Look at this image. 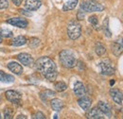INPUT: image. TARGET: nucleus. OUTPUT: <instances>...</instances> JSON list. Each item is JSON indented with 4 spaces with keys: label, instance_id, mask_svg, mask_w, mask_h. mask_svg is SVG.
Masks as SVG:
<instances>
[{
    "label": "nucleus",
    "instance_id": "a878e982",
    "mask_svg": "<svg viewBox=\"0 0 123 119\" xmlns=\"http://www.w3.org/2000/svg\"><path fill=\"white\" fill-rule=\"evenodd\" d=\"M39 44H40V40L38 38H31L29 42V46L31 48H35L39 45Z\"/></svg>",
    "mask_w": 123,
    "mask_h": 119
},
{
    "label": "nucleus",
    "instance_id": "412c9836",
    "mask_svg": "<svg viewBox=\"0 0 123 119\" xmlns=\"http://www.w3.org/2000/svg\"><path fill=\"white\" fill-rule=\"evenodd\" d=\"M95 51H96L98 56H103L106 53V48L102 44L97 43L96 45H95Z\"/></svg>",
    "mask_w": 123,
    "mask_h": 119
},
{
    "label": "nucleus",
    "instance_id": "2eb2a0df",
    "mask_svg": "<svg viewBox=\"0 0 123 119\" xmlns=\"http://www.w3.org/2000/svg\"><path fill=\"white\" fill-rule=\"evenodd\" d=\"M98 108L106 115L108 117H111L112 115V111H111V107L105 101H99L98 103Z\"/></svg>",
    "mask_w": 123,
    "mask_h": 119
},
{
    "label": "nucleus",
    "instance_id": "bb28decb",
    "mask_svg": "<svg viewBox=\"0 0 123 119\" xmlns=\"http://www.w3.org/2000/svg\"><path fill=\"white\" fill-rule=\"evenodd\" d=\"M89 22L92 24V26L94 28L97 29V26L98 25V17H97V16H95V15L90 16V17H89Z\"/></svg>",
    "mask_w": 123,
    "mask_h": 119
},
{
    "label": "nucleus",
    "instance_id": "58836bf2",
    "mask_svg": "<svg viewBox=\"0 0 123 119\" xmlns=\"http://www.w3.org/2000/svg\"><path fill=\"white\" fill-rule=\"evenodd\" d=\"M0 118H1V114H0Z\"/></svg>",
    "mask_w": 123,
    "mask_h": 119
},
{
    "label": "nucleus",
    "instance_id": "c85d7f7f",
    "mask_svg": "<svg viewBox=\"0 0 123 119\" xmlns=\"http://www.w3.org/2000/svg\"><path fill=\"white\" fill-rule=\"evenodd\" d=\"M9 7V1L8 0H0V10L7 9Z\"/></svg>",
    "mask_w": 123,
    "mask_h": 119
},
{
    "label": "nucleus",
    "instance_id": "72a5a7b5",
    "mask_svg": "<svg viewBox=\"0 0 123 119\" xmlns=\"http://www.w3.org/2000/svg\"><path fill=\"white\" fill-rule=\"evenodd\" d=\"M12 2L15 4L16 6H19V5L22 3V0H12Z\"/></svg>",
    "mask_w": 123,
    "mask_h": 119
},
{
    "label": "nucleus",
    "instance_id": "20e7f679",
    "mask_svg": "<svg viewBox=\"0 0 123 119\" xmlns=\"http://www.w3.org/2000/svg\"><path fill=\"white\" fill-rule=\"evenodd\" d=\"M67 35L71 40H77L81 35V27L76 21H71L67 26Z\"/></svg>",
    "mask_w": 123,
    "mask_h": 119
},
{
    "label": "nucleus",
    "instance_id": "2f4dec72",
    "mask_svg": "<svg viewBox=\"0 0 123 119\" xmlns=\"http://www.w3.org/2000/svg\"><path fill=\"white\" fill-rule=\"evenodd\" d=\"M77 64H78V67H79L80 70H84V69H85V65H84V63H83L81 60L78 61Z\"/></svg>",
    "mask_w": 123,
    "mask_h": 119
},
{
    "label": "nucleus",
    "instance_id": "f03ea898",
    "mask_svg": "<svg viewBox=\"0 0 123 119\" xmlns=\"http://www.w3.org/2000/svg\"><path fill=\"white\" fill-rule=\"evenodd\" d=\"M59 58L62 65L65 68H73L77 65V60L75 59L72 52L69 50H62L59 54Z\"/></svg>",
    "mask_w": 123,
    "mask_h": 119
},
{
    "label": "nucleus",
    "instance_id": "7ed1b4c3",
    "mask_svg": "<svg viewBox=\"0 0 123 119\" xmlns=\"http://www.w3.org/2000/svg\"><path fill=\"white\" fill-rule=\"evenodd\" d=\"M80 10L83 12H102L104 11V6L101 4L96 2V1H83L80 3Z\"/></svg>",
    "mask_w": 123,
    "mask_h": 119
},
{
    "label": "nucleus",
    "instance_id": "423d86ee",
    "mask_svg": "<svg viewBox=\"0 0 123 119\" xmlns=\"http://www.w3.org/2000/svg\"><path fill=\"white\" fill-rule=\"evenodd\" d=\"M7 23L12 25V26L17 27V28H21V29H25L29 25L28 21L26 19H24V18H21V17H13V18L8 19Z\"/></svg>",
    "mask_w": 123,
    "mask_h": 119
},
{
    "label": "nucleus",
    "instance_id": "aec40b11",
    "mask_svg": "<svg viewBox=\"0 0 123 119\" xmlns=\"http://www.w3.org/2000/svg\"><path fill=\"white\" fill-rule=\"evenodd\" d=\"M0 81L5 82V83H10L14 81V77L12 75H9L3 71H0Z\"/></svg>",
    "mask_w": 123,
    "mask_h": 119
},
{
    "label": "nucleus",
    "instance_id": "f257e3e1",
    "mask_svg": "<svg viewBox=\"0 0 123 119\" xmlns=\"http://www.w3.org/2000/svg\"><path fill=\"white\" fill-rule=\"evenodd\" d=\"M36 67L38 71L49 81H54L57 77V67L54 61L48 57H42L37 60Z\"/></svg>",
    "mask_w": 123,
    "mask_h": 119
},
{
    "label": "nucleus",
    "instance_id": "6e6552de",
    "mask_svg": "<svg viewBox=\"0 0 123 119\" xmlns=\"http://www.w3.org/2000/svg\"><path fill=\"white\" fill-rule=\"evenodd\" d=\"M6 95V98L12 102V103H18L20 100H21V94H19L18 92L16 91H13V90H9L6 92L5 94Z\"/></svg>",
    "mask_w": 123,
    "mask_h": 119
},
{
    "label": "nucleus",
    "instance_id": "1a4fd4ad",
    "mask_svg": "<svg viewBox=\"0 0 123 119\" xmlns=\"http://www.w3.org/2000/svg\"><path fill=\"white\" fill-rule=\"evenodd\" d=\"M17 60L21 63H23L24 65H26V66H31L32 63L34 62L33 58L31 57L30 54H27V53H21V54L17 55Z\"/></svg>",
    "mask_w": 123,
    "mask_h": 119
},
{
    "label": "nucleus",
    "instance_id": "7c9ffc66",
    "mask_svg": "<svg viewBox=\"0 0 123 119\" xmlns=\"http://www.w3.org/2000/svg\"><path fill=\"white\" fill-rule=\"evenodd\" d=\"M77 18L78 20H83V18H84V12H82V11H80L77 13Z\"/></svg>",
    "mask_w": 123,
    "mask_h": 119
},
{
    "label": "nucleus",
    "instance_id": "393cba45",
    "mask_svg": "<svg viewBox=\"0 0 123 119\" xmlns=\"http://www.w3.org/2000/svg\"><path fill=\"white\" fill-rule=\"evenodd\" d=\"M53 95H55V92L50 91V90H46L45 92L41 93V98H43L44 100H46L48 96H53Z\"/></svg>",
    "mask_w": 123,
    "mask_h": 119
},
{
    "label": "nucleus",
    "instance_id": "4c0bfd02",
    "mask_svg": "<svg viewBox=\"0 0 123 119\" xmlns=\"http://www.w3.org/2000/svg\"><path fill=\"white\" fill-rule=\"evenodd\" d=\"M1 101H2V100H1V96H0V103H1Z\"/></svg>",
    "mask_w": 123,
    "mask_h": 119
},
{
    "label": "nucleus",
    "instance_id": "dca6fc26",
    "mask_svg": "<svg viewBox=\"0 0 123 119\" xmlns=\"http://www.w3.org/2000/svg\"><path fill=\"white\" fill-rule=\"evenodd\" d=\"M73 90H74L75 95H78V96H82V95H84L85 93H86V90H85L84 85H83L82 82H80V81H77V82L75 83L74 89Z\"/></svg>",
    "mask_w": 123,
    "mask_h": 119
},
{
    "label": "nucleus",
    "instance_id": "f3484780",
    "mask_svg": "<svg viewBox=\"0 0 123 119\" xmlns=\"http://www.w3.org/2000/svg\"><path fill=\"white\" fill-rule=\"evenodd\" d=\"M50 105H51V108L56 111V112H60L62 109L63 108V102L62 101L61 99L59 98H54L50 101Z\"/></svg>",
    "mask_w": 123,
    "mask_h": 119
},
{
    "label": "nucleus",
    "instance_id": "9d476101",
    "mask_svg": "<svg viewBox=\"0 0 123 119\" xmlns=\"http://www.w3.org/2000/svg\"><path fill=\"white\" fill-rule=\"evenodd\" d=\"M111 97L113 98V100L117 103V104H121L123 101V94L121 93V91L118 89H116V88H113V89L110 90L109 92Z\"/></svg>",
    "mask_w": 123,
    "mask_h": 119
},
{
    "label": "nucleus",
    "instance_id": "b1692460",
    "mask_svg": "<svg viewBox=\"0 0 123 119\" xmlns=\"http://www.w3.org/2000/svg\"><path fill=\"white\" fill-rule=\"evenodd\" d=\"M0 33H1L3 38H10L13 34L12 30H8V29H0Z\"/></svg>",
    "mask_w": 123,
    "mask_h": 119
},
{
    "label": "nucleus",
    "instance_id": "4468645a",
    "mask_svg": "<svg viewBox=\"0 0 123 119\" xmlns=\"http://www.w3.org/2000/svg\"><path fill=\"white\" fill-rule=\"evenodd\" d=\"M8 68L10 71H12L13 74L16 75H21L23 72V67L21 64L17 63L15 61H11L8 63Z\"/></svg>",
    "mask_w": 123,
    "mask_h": 119
},
{
    "label": "nucleus",
    "instance_id": "a211bd4d",
    "mask_svg": "<svg viewBox=\"0 0 123 119\" xmlns=\"http://www.w3.org/2000/svg\"><path fill=\"white\" fill-rule=\"evenodd\" d=\"M78 5V0H68L67 2L64 3L63 7H62V11L63 12H69L72 11L76 8Z\"/></svg>",
    "mask_w": 123,
    "mask_h": 119
},
{
    "label": "nucleus",
    "instance_id": "e433bc0d",
    "mask_svg": "<svg viewBox=\"0 0 123 119\" xmlns=\"http://www.w3.org/2000/svg\"><path fill=\"white\" fill-rule=\"evenodd\" d=\"M120 111H121V112L123 113V108H121V110H120Z\"/></svg>",
    "mask_w": 123,
    "mask_h": 119
},
{
    "label": "nucleus",
    "instance_id": "6ab92c4d",
    "mask_svg": "<svg viewBox=\"0 0 123 119\" xmlns=\"http://www.w3.org/2000/svg\"><path fill=\"white\" fill-rule=\"evenodd\" d=\"M25 44H27V39L22 35H19L15 38H13L12 41V45L14 46H21V45H24Z\"/></svg>",
    "mask_w": 123,
    "mask_h": 119
},
{
    "label": "nucleus",
    "instance_id": "ddd939ff",
    "mask_svg": "<svg viewBox=\"0 0 123 119\" xmlns=\"http://www.w3.org/2000/svg\"><path fill=\"white\" fill-rule=\"evenodd\" d=\"M78 104L80 105V107L82 110L86 111V110H88V109L91 107V105H92V100H91L90 97H88V96H83V95H82V97H80V98L78 100Z\"/></svg>",
    "mask_w": 123,
    "mask_h": 119
},
{
    "label": "nucleus",
    "instance_id": "473e14b6",
    "mask_svg": "<svg viewBox=\"0 0 123 119\" xmlns=\"http://www.w3.org/2000/svg\"><path fill=\"white\" fill-rule=\"evenodd\" d=\"M20 12L23 13L24 15H27V16H31V12H25V10H20Z\"/></svg>",
    "mask_w": 123,
    "mask_h": 119
},
{
    "label": "nucleus",
    "instance_id": "f704fd0d",
    "mask_svg": "<svg viewBox=\"0 0 123 119\" xmlns=\"http://www.w3.org/2000/svg\"><path fill=\"white\" fill-rule=\"evenodd\" d=\"M17 118H18V119H19V118H24V119H26L27 117H26L25 115H23V114H20V115H18V116H17Z\"/></svg>",
    "mask_w": 123,
    "mask_h": 119
},
{
    "label": "nucleus",
    "instance_id": "cd10ccee",
    "mask_svg": "<svg viewBox=\"0 0 123 119\" xmlns=\"http://www.w3.org/2000/svg\"><path fill=\"white\" fill-rule=\"evenodd\" d=\"M12 112L10 108H6L4 110V118L6 119H10L12 118Z\"/></svg>",
    "mask_w": 123,
    "mask_h": 119
},
{
    "label": "nucleus",
    "instance_id": "5701e85b",
    "mask_svg": "<svg viewBox=\"0 0 123 119\" xmlns=\"http://www.w3.org/2000/svg\"><path fill=\"white\" fill-rule=\"evenodd\" d=\"M66 88H67V85L63 81H58L55 83V89L58 92H63L64 90H66Z\"/></svg>",
    "mask_w": 123,
    "mask_h": 119
},
{
    "label": "nucleus",
    "instance_id": "9b49d317",
    "mask_svg": "<svg viewBox=\"0 0 123 119\" xmlns=\"http://www.w3.org/2000/svg\"><path fill=\"white\" fill-rule=\"evenodd\" d=\"M87 118L90 119H102L105 117V114L98 109V108H92L86 114Z\"/></svg>",
    "mask_w": 123,
    "mask_h": 119
},
{
    "label": "nucleus",
    "instance_id": "39448f33",
    "mask_svg": "<svg viewBox=\"0 0 123 119\" xmlns=\"http://www.w3.org/2000/svg\"><path fill=\"white\" fill-rule=\"evenodd\" d=\"M98 67L100 68V73L102 75L112 76L115 74V68L109 60H102L101 62H99Z\"/></svg>",
    "mask_w": 123,
    "mask_h": 119
},
{
    "label": "nucleus",
    "instance_id": "c756f323",
    "mask_svg": "<svg viewBox=\"0 0 123 119\" xmlns=\"http://www.w3.org/2000/svg\"><path fill=\"white\" fill-rule=\"evenodd\" d=\"M33 118H35V119H45V118H46V116H45V114H44L43 113H41V112H37V113H35L33 114Z\"/></svg>",
    "mask_w": 123,
    "mask_h": 119
},
{
    "label": "nucleus",
    "instance_id": "0eeeda50",
    "mask_svg": "<svg viewBox=\"0 0 123 119\" xmlns=\"http://www.w3.org/2000/svg\"><path fill=\"white\" fill-rule=\"evenodd\" d=\"M112 51L113 54L117 57L120 56V54L123 52V38L116 40L112 45Z\"/></svg>",
    "mask_w": 123,
    "mask_h": 119
},
{
    "label": "nucleus",
    "instance_id": "c9c22d12",
    "mask_svg": "<svg viewBox=\"0 0 123 119\" xmlns=\"http://www.w3.org/2000/svg\"><path fill=\"white\" fill-rule=\"evenodd\" d=\"M2 40H3V37H2V35H1V33H0V44L2 43Z\"/></svg>",
    "mask_w": 123,
    "mask_h": 119
},
{
    "label": "nucleus",
    "instance_id": "f8f14e48",
    "mask_svg": "<svg viewBox=\"0 0 123 119\" xmlns=\"http://www.w3.org/2000/svg\"><path fill=\"white\" fill-rule=\"evenodd\" d=\"M42 5V2L40 0H26L25 7L28 11H36L38 10Z\"/></svg>",
    "mask_w": 123,
    "mask_h": 119
},
{
    "label": "nucleus",
    "instance_id": "4be33fe9",
    "mask_svg": "<svg viewBox=\"0 0 123 119\" xmlns=\"http://www.w3.org/2000/svg\"><path fill=\"white\" fill-rule=\"evenodd\" d=\"M102 30H103V32H104V34H105L106 37L109 38V37L112 36L110 29H109V19H108V17H106V18L104 19V21H103V23H102Z\"/></svg>",
    "mask_w": 123,
    "mask_h": 119
}]
</instances>
